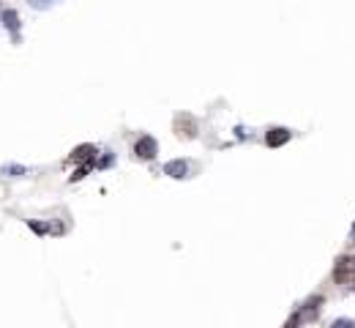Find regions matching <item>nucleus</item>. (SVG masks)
I'll list each match as a JSON object with an SVG mask.
<instances>
[{"mask_svg":"<svg viewBox=\"0 0 355 328\" xmlns=\"http://www.w3.org/2000/svg\"><path fill=\"white\" fill-rule=\"evenodd\" d=\"M334 279L339 285H355V257L353 254H342L334 265Z\"/></svg>","mask_w":355,"mask_h":328,"instance_id":"f257e3e1","label":"nucleus"},{"mask_svg":"<svg viewBox=\"0 0 355 328\" xmlns=\"http://www.w3.org/2000/svg\"><path fill=\"white\" fill-rule=\"evenodd\" d=\"M320 304H323V298L317 296V298H312V301H306L303 307H301V312L287 323V328H298L301 323H309V320H314L317 315H320Z\"/></svg>","mask_w":355,"mask_h":328,"instance_id":"f03ea898","label":"nucleus"},{"mask_svg":"<svg viewBox=\"0 0 355 328\" xmlns=\"http://www.w3.org/2000/svg\"><path fill=\"white\" fill-rule=\"evenodd\" d=\"M156 154H159V143H156L153 137L145 134V137H140V140L134 143V156L142 159V162H150Z\"/></svg>","mask_w":355,"mask_h":328,"instance_id":"7ed1b4c3","label":"nucleus"},{"mask_svg":"<svg viewBox=\"0 0 355 328\" xmlns=\"http://www.w3.org/2000/svg\"><path fill=\"white\" fill-rule=\"evenodd\" d=\"M189 172H192V164L186 159H172L164 164V175H170V178H189Z\"/></svg>","mask_w":355,"mask_h":328,"instance_id":"20e7f679","label":"nucleus"},{"mask_svg":"<svg viewBox=\"0 0 355 328\" xmlns=\"http://www.w3.org/2000/svg\"><path fill=\"white\" fill-rule=\"evenodd\" d=\"M287 140H290V132L282 129V126H276V129H271V132L265 134V143H268L271 148H279V145H284Z\"/></svg>","mask_w":355,"mask_h":328,"instance_id":"39448f33","label":"nucleus"},{"mask_svg":"<svg viewBox=\"0 0 355 328\" xmlns=\"http://www.w3.org/2000/svg\"><path fill=\"white\" fill-rule=\"evenodd\" d=\"M0 19H3V25L11 30V36L17 39V33H19V17H17V11H11V8H6L3 14H0Z\"/></svg>","mask_w":355,"mask_h":328,"instance_id":"423d86ee","label":"nucleus"},{"mask_svg":"<svg viewBox=\"0 0 355 328\" xmlns=\"http://www.w3.org/2000/svg\"><path fill=\"white\" fill-rule=\"evenodd\" d=\"M93 156H96V148H93V145H82V148H77V151H74V156H71V159H74V162H90Z\"/></svg>","mask_w":355,"mask_h":328,"instance_id":"0eeeda50","label":"nucleus"},{"mask_svg":"<svg viewBox=\"0 0 355 328\" xmlns=\"http://www.w3.org/2000/svg\"><path fill=\"white\" fill-rule=\"evenodd\" d=\"M28 170L25 167H17V164H11V167H3L0 170V175H11V178H17V175H25Z\"/></svg>","mask_w":355,"mask_h":328,"instance_id":"6e6552de","label":"nucleus"},{"mask_svg":"<svg viewBox=\"0 0 355 328\" xmlns=\"http://www.w3.org/2000/svg\"><path fill=\"white\" fill-rule=\"evenodd\" d=\"M28 3H30L33 8H41V11H44V8H52V6L61 3V0H28Z\"/></svg>","mask_w":355,"mask_h":328,"instance_id":"1a4fd4ad","label":"nucleus"},{"mask_svg":"<svg viewBox=\"0 0 355 328\" xmlns=\"http://www.w3.org/2000/svg\"><path fill=\"white\" fill-rule=\"evenodd\" d=\"M331 328H355V320H350V318H339V320L331 323Z\"/></svg>","mask_w":355,"mask_h":328,"instance_id":"9d476101","label":"nucleus"},{"mask_svg":"<svg viewBox=\"0 0 355 328\" xmlns=\"http://www.w3.org/2000/svg\"><path fill=\"white\" fill-rule=\"evenodd\" d=\"M350 244L355 246V230H353V236H350Z\"/></svg>","mask_w":355,"mask_h":328,"instance_id":"9b49d317","label":"nucleus"}]
</instances>
